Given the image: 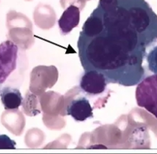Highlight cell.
Instances as JSON below:
<instances>
[{
  "label": "cell",
  "mask_w": 157,
  "mask_h": 154,
  "mask_svg": "<svg viewBox=\"0 0 157 154\" xmlns=\"http://www.w3.org/2000/svg\"><path fill=\"white\" fill-rule=\"evenodd\" d=\"M80 23V9L74 5L66 8L58 21L60 33L63 36L69 34Z\"/></svg>",
  "instance_id": "obj_7"
},
{
  "label": "cell",
  "mask_w": 157,
  "mask_h": 154,
  "mask_svg": "<svg viewBox=\"0 0 157 154\" xmlns=\"http://www.w3.org/2000/svg\"><path fill=\"white\" fill-rule=\"evenodd\" d=\"M108 83L106 78L102 73L90 70L85 71L81 77L79 87L88 96H96L105 93Z\"/></svg>",
  "instance_id": "obj_5"
},
{
  "label": "cell",
  "mask_w": 157,
  "mask_h": 154,
  "mask_svg": "<svg viewBox=\"0 0 157 154\" xmlns=\"http://www.w3.org/2000/svg\"><path fill=\"white\" fill-rule=\"evenodd\" d=\"M147 62L150 71L157 74V45L149 52L147 56Z\"/></svg>",
  "instance_id": "obj_9"
},
{
  "label": "cell",
  "mask_w": 157,
  "mask_h": 154,
  "mask_svg": "<svg viewBox=\"0 0 157 154\" xmlns=\"http://www.w3.org/2000/svg\"><path fill=\"white\" fill-rule=\"evenodd\" d=\"M0 98L6 110H17L23 102L21 91L10 87H5L0 90Z\"/></svg>",
  "instance_id": "obj_8"
},
{
  "label": "cell",
  "mask_w": 157,
  "mask_h": 154,
  "mask_svg": "<svg viewBox=\"0 0 157 154\" xmlns=\"http://www.w3.org/2000/svg\"><path fill=\"white\" fill-rule=\"evenodd\" d=\"M18 46L7 40L0 44V85L4 83L16 69Z\"/></svg>",
  "instance_id": "obj_4"
},
{
  "label": "cell",
  "mask_w": 157,
  "mask_h": 154,
  "mask_svg": "<svg viewBox=\"0 0 157 154\" xmlns=\"http://www.w3.org/2000/svg\"><path fill=\"white\" fill-rule=\"evenodd\" d=\"M16 142L7 135H0V149H15Z\"/></svg>",
  "instance_id": "obj_10"
},
{
  "label": "cell",
  "mask_w": 157,
  "mask_h": 154,
  "mask_svg": "<svg viewBox=\"0 0 157 154\" xmlns=\"http://www.w3.org/2000/svg\"><path fill=\"white\" fill-rule=\"evenodd\" d=\"M78 48L84 71L102 73L108 83L132 87L144 78L142 64L147 48L104 27L94 36L80 33Z\"/></svg>",
  "instance_id": "obj_1"
},
{
  "label": "cell",
  "mask_w": 157,
  "mask_h": 154,
  "mask_svg": "<svg viewBox=\"0 0 157 154\" xmlns=\"http://www.w3.org/2000/svg\"><path fill=\"white\" fill-rule=\"evenodd\" d=\"M94 11L105 29L147 48L157 41V15L145 0H99Z\"/></svg>",
  "instance_id": "obj_2"
},
{
  "label": "cell",
  "mask_w": 157,
  "mask_h": 154,
  "mask_svg": "<svg viewBox=\"0 0 157 154\" xmlns=\"http://www.w3.org/2000/svg\"><path fill=\"white\" fill-rule=\"evenodd\" d=\"M66 114L75 121L83 122L87 119L93 118V108L87 98L81 96L71 100L67 106Z\"/></svg>",
  "instance_id": "obj_6"
},
{
  "label": "cell",
  "mask_w": 157,
  "mask_h": 154,
  "mask_svg": "<svg viewBox=\"0 0 157 154\" xmlns=\"http://www.w3.org/2000/svg\"><path fill=\"white\" fill-rule=\"evenodd\" d=\"M137 105L157 119V74L146 77L138 83L135 90Z\"/></svg>",
  "instance_id": "obj_3"
}]
</instances>
